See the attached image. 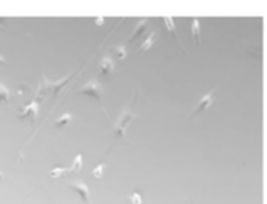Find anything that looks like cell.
Segmentation results:
<instances>
[{"mask_svg": "<svg viewBox=\"0 0 267 204\" xmlns=\"http://www.w3.org/2000/svg\"><path fill=\"white\" fill-rule=\"evenodd\" d=\"M3 61H5V60H3V58H2V57H0V63H3Z\"/></svg>", "mask_w": 267, "mask_h": 204, "instance_id": "2", "label": "cell"}, {"mask_svg": "<svg viewBox=\"0 0 267 204\" xmlns=\"http://www.w3.org/2000/svg\"><path fill=\"white\" fill-rule=\"evenodd\" d=\"M7 97H8V91L5 90L2 85H0V101H5Z\"/></svg>", "mask_w": 267, "mask_h": 204, "instance_id": "1", "label": "cell"}]
</instances>
